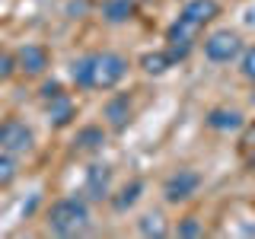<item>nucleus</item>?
Masks as SVG:
<instances>
[{
	"label": "nucleus",
	"instance_id": "obj_1",
	"mask_svg": "<svg viewBox=\"0 0 255 239\" xmlns=\"http://www.w3.org/2000/svg\"><path fill=\"white\" fill-rule=\"evenodd\" d=\"M128 77V58L118 51H90L70 64V83L77 90H115Z\"/></svg>",
	"mask_w": 255,
	"mask_h": 239
},
{
	"label": "nucleus",
	"instance_id": "obj_2",
	"mask_svg": "<svg viewBox=\"0 0 255 239\" xmlns=\"http://www.w3.org/2000/svg\"><path fill=\"white\" fill-rule=\"evenodd\" d=\"M45 223L54 236H83L93 223V214H90L86 198L67 195V198H58V201L48 207Z\"/></svg>",
	"mask_w": 255,
	"mask_h": 239
},
{
	"label": "nucleus",
	"instance_id": "obj_3",
	"mask_svg": "<svg viewBox=\"0 0 255 239\" xmlns=\"http://www.w3.org/2000/svg\"><path fill=\"white\" fill-rule=\"evenodd\" d=\"M204 58L211 64H233L239 61V54H243V38H239V32L233 29H214L211 35H204Z\"/></svg>",
	"mask_w": 255,
	"mask_h": 239
},
{
	"label": "nucleus",
	"instance_id": "obj_4",
	"mask_svg": "<svg viewBox=\"0 0 255 239\" xmlns=\"http://www.w3.org/2000/svg\"><path fill=\"white\" fill-rule=\"evenodd\" d=\"M204 29H198L195 22H188L185 16H179V19L172 22L169 29H166V51L172 54V61L179 64V61H185L191 51H195V45H198V35H201Z\"/></svg>",
	"mask_w": 255,
	"mask_h": 239
},
{
	"label": "nucleus",
	"instance_id": "obj_5",
	"mask_svg": "<svg viewBox=\"0 0 255 239\" xmlns=\"http://www.w3.org/2000/svg\"><path fill=\"white\" fill-rule=\"evenodd\" d=\"M198 188H201V175H198L195 169H188V166H182V169L166 175L163 201L166 204H185V201H191V198L198 195Z\"/></svg>",
	"mask_w": 255,
	"mask_h": 239
},
{
	"label": "nucleus",
	"instance_id": "obj_6",
	"mask_svg": "<svg viewBox=\"0 0 255 239\" xmlns=\"http://www.w3.org/2000/svg\"><path fill=\"white\" fill-rule=\"evenodd\" d=\"M35 147V131L22 121V118H3L0 121V150L6 153H29Z\"/></svg>",
	"mask_w": 255,
	"mask_h": 239
},
{
	"label": "nucleus",
	"instance_id": "obj_7",
	"mask_svg": "<svg viewBox=\"0 0 255 239\" xmlns=\"http://www.w3.org/2000/svg\"><path fill=\"white\" fill-rule=\"evenodd\" d=\"M83 195L90 201H109L112 198V166L106 163H90L83 179Z\"/></svg>",
	"mask_w": 255,
	"mask_h": 239
},
{
	"label": "nucleus",
	"instance_id": "obj_8",
	"mask_svg": "<svg viewBox=\"0 0 255 239\" xmlns=\"http://www.w3.org/2000/svg\"><path fill=\"white\" fill-rule=\"evenodd\" d=\"M16 64H19V74L26 77H42L51 64V54H48L45 45L38 42H26L22 48H16Z\"/></svg>",
	"mask_w": 255,
	"mask_h": 239
},
{
	"label": "nucleus",
	"instance_id": "obj_9",
	"mask_svg": "<svg viewBox=\"0 0 255 239\" xmlns=\"http://www.w3.org/2000/svg\"><path fill=\"white\" fill-rule=\"evenodd\" d=\"M102 118H106V124L112 127V131H125V127L131 124V118H134L131 96H128V93H115L106 106H102Z\"/></svg>",
	"mask_w": 255,
	"mask_h": 239
},
{
	"label": "nucleus",
	"instance_id": "obj_10",
	"mask_svg": "<svg viewBox=\"0 0 255 239\" xmlns=\"http://www.w3.org/2000/svg\"><path fill=\"white\" fill-rule=\"evenodd\" d=\"M207 127L211 131H220V134H236V131H243V124H246V115L239 109H230V106H214L211 112H207Z\"/></svg>",
	"mask_w": 255,
	"mask_h": 239
},
{
	"label": "nucleus",
	"instance_id": "obj_11",
	"mask_svg": "<svg viewBox=\"0 0 255 239\" xmlns=\"http://www.w3.org/2000/svg\"><path fill=\"white\" fill-rule=\"evenodd\" d=\"M179 16H185L188 22H195L198 29H204L220 16V0H188Z\"/></svg>",
	"mask_w": 255,
	"mask_h": 239
},
{
	"label": "nucleus",
	"instance_id": "obj_12",
	"mask_svg": "<svg viewBox=\"0 0 255 239\" xmlns=\"http://www.w3.org/2000/svg\"><path fill=\"white\" fill-rule=\"evenodd\" d=\"M42 106H45V115H48V124L51 127L74 124L77 106H74V99H70V93H64V96H58V99H51V102H42Z\"/></svg>",
	"mask_w": 255,
	"mask_h": 239
},
{
	"label": "nucleus",
	"instance_id": "obj_13",
	"mask_svg": "<svg viewBox=\"0 0 255 239\" xmlns=\"http://www.w3.org/2000/svg\"><path fill=\"white\" fill-rule=\"evenodd\" d=\"M106 140H109V134L102 131L99 124H83L74 137V150L77 153H99V150L106 147Z\"/></svg>",
	"mask_w": 255,
	"mask_h": 239
},
{
	"label": "nucleus",
	"instance_id": "obj_14",
	"mask_svg": "<svg viewBox=\"0 0 255 239\" xmlns=\"http://www.w3.org/2000/svg\"><path fill=\"white\" fill-rule=\"evenodd\" d=\"M137 64H140V70L147 77H163V74H169V67H175L172 54L166 51V48H163V51H143Z\"/></svg>",
	"mask_w": 255,
	"mask_h": 239
},
{
	"label": "nucleus",
	"instance_id": "obj_15",
	"mask_svg": "<svg viewBox=\"0 0 255 239\" xmlns=\"http://www.w3.org/2000/svg\"><path fill=\"white\" fill-rule=\"evenodd\" d=\"M134 10H137L134 0H106L102 3V19L112 22V26H122V22L134 19Z\"/></svg>",
	"mask_w": 255,
	"mask_h": 239
},
{
	"label": "nucleus",
	"instance_id": "obj_16",
	"mask_svg": "<svg viewBox=\"0 0 255 239\" xmlns=\"http://www.w3.org/2000/svg\"><path fill=\"white\" fill-rule=\"evenodd\" d=\"M137 233L147 239H163V236H169V223H166V217L159 211H147L137 220Z\"/></svg>",
	"mask_w": 255,
	"mask_h": 239
},
{
	"label": "nucleus",
	"instance_id": "obj_17",
	"mask_svg": "<svg viewBox=\"0 0 255 239\" xmlns=\"http://www.w3.org/2000/svg\"><path fill=\"white\" fill-rule=\"evenodd\" d=\"M143 188H147V185H143L140 179H131V182H128V185H125L122 191H118V195H112L109 201H112V207H115V211H131V207L140 201Z\"/></svg>",
	"mask_w": 255,
	"mask_h": 239
},
{
	"label": "nucleus",
	"instance_id": "obj_18",
	"mask_svg": "<svg viewBox=\"0 0 255 239\" xmlns=\"http://www.w3.org/2000/svg\"><path fill=\"white\" fill-rule=\"evenodd\" d=\"M16 175H19V163H16V153H6V150H0V188L13 185Z\"/></svg>",
	"mask_w": 255,
	"mask_h": 239
},
{
	"label": "nucleus",
	"instance_id": "obj_19",
	"mask_svg": "<svg viewBox=\"0 0 255 239\" xmlns=\"http://www.w3.org/2000/svg\"><path fill=\"white\" fill-rule=\"evenodd\" d=\"M175 236H182V239H198V236H204V223L198 220V217H182L179 227H175Z\"/></svg>",
	"mask_w": 255,
	"mask_h": 239
},
{
	"label": "nucleus",
	"instance_id": "obj_20",
	"mask_svg": "<svg viewBox=\"0 0 255 239\" xmlns=\"http://www.w3.org/2000/svg\"><path fill=\"white\" fill-rule=\"evenodd\" d=\"M239 74L255 83V45L243 48V54H239Z\"/></svg>",
	"mask_w": 255,
	"mask_h": 239
},
{
	"label": "nucleus",
	"instance_id": "obj_21",
	"mask_svg": "<svg viewBox=\"0 0 255 239\" xmlns=\"http://www.w3.org/2000/svg\"><path fill=\"white\" fill-rule=\"evenodd\" d=\"M13 74H19V64H16V51H0V80H10Z\"/></svg>",
	"mask_w": 255,
	"mask_h": 239
},
{
	"label": "nucleus",
	"instance_id": "obj_22",
	"mask_svg": "<svg viewBox=\"0 0 255 239\" xmlns=\"http://www.w3.org/2000/svg\"><path fill=\"white\" fill-rule=\"evenodd\" d=\"M58 96H64V83H58V80H48V83H42V90H38V99L42 102H51Z\"/></svg>",
	"mask_w": 255,
	"mask_h": 239
},
{
	"label": "nucleus",
	"instance_id": "obj_23",
	"mask_svg": "<svg viewBox=\"0 0 255 239\" xmlns=\"http://www.w3.org/2000/svg\"><path fill=\"white\" fill-rule=\"evenodd\" d=\"M252 102H255V93H252Z\"/></svg>",
	"mask_w": 255,
	"mask_h": 239
}]
</instances>
